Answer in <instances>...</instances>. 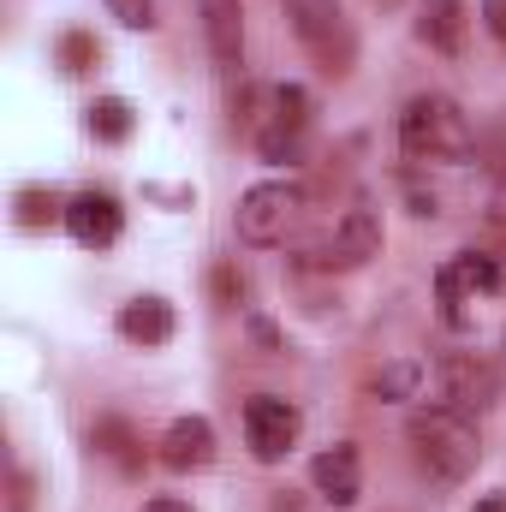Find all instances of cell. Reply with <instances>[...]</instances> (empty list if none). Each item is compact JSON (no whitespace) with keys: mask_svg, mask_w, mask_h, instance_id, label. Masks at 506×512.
<instances>
[{"mask_svg":"<svg viewBox=\"0 0 506 512\" xmlns=\"http://www.w3.org/2000/svg\"><path fill=\"white\" fill-rule=\"evenodd\" d=\"M256 155H262V161H274V167H292V161H304V131L256 126Z\"/></svg>","mask_w":506,"mask_h":512,"instance_id":"ac0fdd59","label":"cell"},{"mask_svg":"<svg viewBox=\"0 0 506 512\" xmlns=\"http://www.w3.org/2000/svg\"><path fill=\"white\" fill-rule=\"evenodd\" d=\"M203 12V36H209V54L221 72H239L245 66V18H239V0H197Z\"/></svg>","mask_w":506,"mask_h":512,"instance_id":"30bf717a","label":"cell"},{"mask_svg":"<svg viewBox=\"0 0 506 512\" xmlns=\"http://www.w3.org/2000/svg\"><path fill=\"white\" fill-rule=\"evenodd\" d=\"M495 209H501V215H506V161H501V167H495Z\"/></svg>","mask_w":506,"mask_h":512,"instance_id":"4316f807","label":"cell"},{"mask_svg":"<svg viewBox=\"0 0 506 512\" xmlns=\"http://www.w3.org/2000/svg\"><path fill=\"white\" fill-rule=\"evenodd\" d=\"M215 459V429L209 417H173L161 435V465L167 471H203Z\"/></svg>","mask_w":506,"mask_h":512,"instance_id":"8fae6325","label":"cell"},{"mask_svg":"<svg viewBox=\"0 0 506 512\" xmlns=\"http://www.w3.org/2000/svg\"><path fill=\"white\" fill-rule=\"evenodd\" d=\"M66 233L84 245V251H108L120 233H126V209L108 197V191H78L66 203Z\"/></svg>","mask_w":506,"mask_h":512,"instance_id":"ba28073f","label":"cell"},{"mask_svg":"<svg viewBox=\"0 0 506 512\" xmlns=\"http://www.w3.org/2000/svg\"><path fill=\"white\" fill-rule=\"evenodd\" d=\"M417 42L435 54L465 48V0H417Z\"/></svg>","mask_w":506,"mask_h":512,"instance_id":"7c38bea8","label":"cell"},{"mask_svg":"<svg viewBox=\"0 0 506 512\" xmlns=\"http://www.w3.org/2000/svg\"><path fill=\"white\" fill-rule=\"evenodd\" d=\"M286 24H292V36L310 48V60H316L328 78H346V72H352L358 36H352L340 0H286Z\"/></svg>","mask_w":506,"mask_h":512,"instance_id":"3957f363","label":"cell"},{"mask_svg":"<svg viewBox=\"0 0 506 512\" xmlns=\"http://www.w3.org/2000/svg\"><path fill=\"white\" fill-rule=\"evenodd\" d=\"M143 512H191L179 495H155V501H143Z\"/></svg>","mask_w":506,"mask_h":512,"instance_id":"484cf974","label":"cell"},{"mask_svg":"<svg viewBox=\"0 0 506 512\" xmlns=\"http://www.w3.org/2000/svg\"><path fill=\"white\" fill-rule=\"evenodd\" d=\"M453 274H459L465 292H495V286H501V262L489 251H459L453 256Z\"/></svg>","mask_w":506,"mask_h":512,"instance_id":"d6986e66","label":"cell"},{"mask_svg":"<svg viewBox=\"0 0 506 512\" xmlns=\"http://www.w3.org/2000/svg\"><path fill=\"white\" fill-rule=\"evenodd\" d=\"M108 12H114L126 30H149V24H155V0H108Z\"/></svg>","mask_w":506,"mask_h":512,"instance_id":"603a6c76","label":"cell"},{"mask_svg":"<svg viewBox=\"0 0 506 512\" xmlns=\"http://www.w3.org/2000/svg\"><path fill=\"white\" fill-rule=\"evenodd\" d=\"M417 387H423V364L417 358H393V364H381L370 376L376 399H417Z\"/></svg>","mask_w":506,"mask_h":512,"instance_id":"9a60e30c","label":"cell"},{"mask_svg":"<svg viewBox=\"0 0 506 512\" xmlns=\"http://www.w3.org/2000/svg\"><path fill=\"white\" fill-rule=\"evenodd\" d=\"M298 215H304V185L298 179H262V185H251L239 197L233 227H239L245 245H280Z\"/></svg>","mask_w":506,"mask_h":512,"instance_id":"277c9868","label":"cell"},{"mask_svg":"<svg viewBox=\"0 0 506 512\" xmlns=\"http://www.w3.org/2000/svg\"><path fill=\"white\" fill-rule=\"evenodd\" d=\"M477 512H506V495H483V501H477Z\"/></svg>","mask_w":506,"mask_h":512,"instance_id":"83f0119b","label":"cell"},{"mask_svg":"<svg viewBox=\"0 0 506 512\" xmlns=\"http://www.w3.org/2000/svg\"><path fill=\"white\" fill-rule=\"evenodd\" d=\"M102 60V48H96V36H84V30H72V36H60V66L66 72H90Z\"/></svg>","mask_w":506,"mask_h":512,"instance_id":"44dd1931","label":"cell"},{"mask_svg":"<svg viewBox=\"0 0 506 512\" xmlns=\"http://www.w3.org/2000/svg\"><path fill=\"white\" fill-rule=\"evenodd\" d=\"M298 429H304V411H298L292 399H280V393H256V399H245V441H251V453L262 459V465L286 459L292 441H298Z\"/></svg>","mask_w":506,"mask_h":512,"instance_id":"8992f818","label":"cell"},{"mask_svg":"<svg viewBox=\"0 0 506 512\" xmlns=\"http://www.w3.org/2000/svg\"><path fill=\"white\" fill-rule=\"evenodd\" d=\"M262 126H292V131H310V96L298 84H274L268 90V120Z\"/></svg>","mask_w":506,"mask_h":512,"instance_id":"e0dca14e","label":"cell"},{"mask_svg":"<svg viewBox=\"0 0 506 512\" xmlns=\"http://www.w3.org/2000/svg\"><path fill=\"white\" fill-rule=\"evenodd\" d=\"M120 334L131 346H167L173 340V304L167 298H131L120 310Z\"/></svg>","mask_w":506,"mask_h":512,"instance_id":"4fadbf2b","label":"cell"},{"mask_svg":"<svg viewBox=\"0 0 506 512\" xmlns=\"http://www.w3.org/2000/svg\"><path fill=\"white\" fill-rule=\"evenodd\" d=\"M376 251H381V215L376 209H346L328 239L304 245L298 268H358V262H370Z\"/></svg>","mask_w":506,"mask_h":512,"instance_id":"5b68a950","label":"cell"},{"mask_svg":"<svg viewBox=\"0 0 506 512\" xmlns=\"http://www.w3.org/2000/svg\"><path fill=\"white\" fill-rule=\"evenodd\" d=\"M310 483L334 501V507H352L358 495H364V459H358V447H328V453H316L310 459Z\"/></svg>","mask_w":506,"mask_h":512,"instance_id":"9c48e42d","label":"cell"},{"mask_svg":"<svg viewBox=\"0 0 506 512\" xmlns=\"http://www.w3.org/2000/svg\"><path fill=\"white\" fill-rule=\"evenodd\" d=\"M399 149L411 161H465L471 155V120L447 96H411L399 114Z\"/></svg>","mask_w":506,"mask_h":512,"instance_id":"7a4b0ae2","label":"cell"},{"mask_svg":"<svg viewBox=\"0 0 506 512\" xmlns=\"http://www.w3.org/2000/svg\"><path fill=\"white\" fill-rule=\"evenodd\" d=\"M483 24H489V30L506 42V0H483Z\"/></svg>","mask_w":506,"mask_h":512,"instance_id":"d4e9b609","label":"cell"},{"mask_svg":"<svg viewBox=\"0 0 506 512\" xmlns=\"http://www.w3.org/2000/svg\"><path fill=\"white\" fill-rule=\"evenodd\" d=\"M435 376H441L447 405H459V411H483V405H495V393H501L495 364H483L477 352H447V358L435 364Z\"/></svg>","mask_w":506,"mask_h":512,"instance_id":"52a82bcc","label":"cell"},{"mask_svg":"<svg viewBox=\"0 0 506 512\" xmlns=\"http://www.w3.org/2000/svg\"><path fill=\"white\" fill-rule=\"evenodd\" d=\"M90 447H96L102 459H114L120 471H137V465H143V453H137V435H131L126 417H96V429H90Z\"/></svg>","mask_w":506,"mask_h":512,"instance_id":"5bb4252c","label":"cell"},{"mask_svg":"<svg viewBox=\"0 0 506 512\" xmlns=\"http://www.w3.org/2000/svg\"><path fill=\"white\" fill-rule=\"evenodd\" d=\"M54 221H66V203L54 197V191H42V185H30V191H18V227H54Z\"/></svg>","mask_w":506,"mask_h":512,"instance_id":"ffe728a7","label":"cell"},{"mask_svg":"<svg viewBox=\"0 0 506 512\" xmlns=\"http://www.w3.org/2000/svg\"><path fill=\"white\" fill-rule=\"evenodd\" d=\"M90 137L126 143L131 137V102L126 96H96V102H90Z\"/></svg>","mask_w":506,"mask_h":512,"instance_id":"2e32d148","label":"cell"},{"mask_svg":"<svg viewBox=\"0 0 506 512\" xmlns=\"http://www.w3.org/2000/svg\"><path fill=\"white\" fill-rule=\"evenodd\" d=\"M411 453H417V465L435 477V483H465L471 471H477V459H483V447H477V423H471V411H459V405H429V411H417L411 417Z\"/></svg>","mask_w":506,"mask_h":512,"instance_id":"6da1fadb","label":"cell"},{"mask_svg":"<svg viewBox=\"0 0 506 512\" xmlns=\"http://www.w3.org/2000/svg\"><path fill=\"white\" fill-rule=\"evenodd\" d=\"M435 292H441V316L459 328L465 322V310H459V298H465V286H459V274H453V262H441L435 268Z\"/></svg>","mask_w":506,"mask_h":512,"instance_id":"7402d4cb","label":"cell"},{"mask_svg":"<svg viewBox=\"0 0 506 512\" xmlns=\"http://www.w3.org/2000/svg\"><path fill=\"white\" fill-rule=\"evenodd\" d=\"M215 298H221V304H245V274L215 268Z\"/></svg>","mask_w":506,"mask_h":512,"instance_id":"cb8c5ba5","label":"cell"}]
</instances>
